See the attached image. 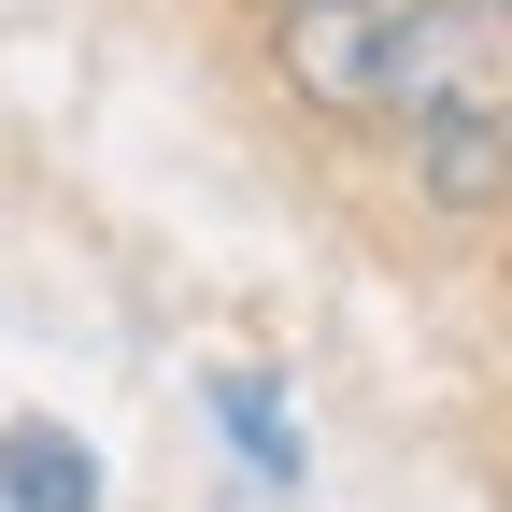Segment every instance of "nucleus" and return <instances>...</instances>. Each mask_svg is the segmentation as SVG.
<instances>
[{
    "instance_id": "f257e3e1",
    "label": "nucleus",
    "mask_w": 512,
    "mask_h": 512,
    "mask_svg": "<svg viewBox=\"0 0 512 512\" xmlns=\"http://www.w3.org/2000/svg\"><path fill=\"white\" fill-rule=\"evenodd\" d=\"M285 72L313 114H399L427 72V0H285Z\"/></svg>"
},
{
    "instance_id": "f03ea898",
    "label": "nucleus",
    "mask_w": 512,
    "mask_h": 512,
    "mask_svg": "<svg viewBox=\"0 0 512 512\" xmlns=\"http://www.w3.org/2000/svg\"><path fill=\"white\" fill-rule=\"evenodd\" d=\"M0 512H100V470L72 427H0Z\"/></svg>"
},
{
    "instance_id": "7ed1b4c3",
    "label": "nucleus",
    "mask_w": 512,
    "mask_h": 512,
    "mask_svg": "<svg viewBox=\"0 0 512 512\" xmlns=\"http://www.w3.org/2000/svg\"><path fill=\"white\" fill-rule=\"evenodd\" d=\"M214 413H228V441H242V470H256V484H299V427H285L271 384H214Z\"/></svg>"
}]
</instances>
